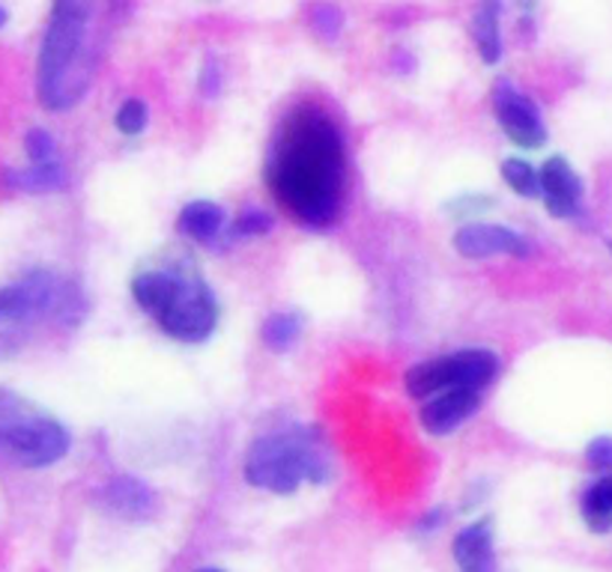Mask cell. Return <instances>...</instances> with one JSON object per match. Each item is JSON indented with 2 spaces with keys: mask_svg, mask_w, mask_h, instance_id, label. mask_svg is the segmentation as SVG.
Here are the masks:
<instances>
[{
  "mask_svg": "<svg viewBox=\"0 0 612 572\" xmlns=\"http://www.w3.org/2000/svg\"><path fill=\"white\" fill-rule=\"evenodd\" d=\"M216 319H218L216 298L209 296L207 286L183 284L177 301H174V305L167 307L165 314L159 317V326L165 328L171 338L198 343V340H207L209 334H212Z\"/></svg>",
  "mask_w": 612,
  "mask_h": 572,
  "instance_id": "obj_6",
  "label": "cell"
},
{
  "mask_svg": "<svg viewBox=\"0 0 612 572\" xmlns=\"http://www.w3.org/2000/svg\"><path fill=\"white\" fill-rule=\"evenodd\" d=\"M312 28L317 31V36H323V40L329 42L335 40L338 33H341L343 28V15L338 7H332V3H320V7H314L312 10Z\"/></svg>",
  "mask_w": 612,
  "mask_h": 572,
  "instance_id": "obj_21",
  "label": "cell"
},
{
  "mask_svg": "<svg viewBox=\"0 0 612 572\" xmlns=\"http://www.w3.org/2000/svg\"><path fill=\"white\" fill-rule=\"evenodd\" d=\"M179 233L188 239H198V242H209L212 235H218V230L225 227V212L221 206L209 204V200H198V204H188L179 212Z\"/></svg>",
  "mask_w": 612,
  "mask_h": 572,
  "instance_id": "obj_16",
  "label": "cell"
},
{
  "mask_svg": "<svg viewBox=\"0 0 612 572\" xmlns=\"http://www.w3.org/2000/svg\"><path fill=\"white\" fill-rule=\"evenodd\" d=\"M69 436L54 420H21L0 429V453L24 469H45L66 457Z\"/></svg>",
  "mask_w": 612,
  "mask_h": 572,
  "instance_id": "obj_5",
  "label": "cell"
},
{
  "mask_svg": "<svg viewBox=\"0 0 612 572\" xmlns=\"http://www.w3.org/2000/svg\"><path fill=\"white\" fill-rule=\"evenodd\" d=\"M302 334V317L299 314H275L266 319L263 326V343L272 352H291Z\"/></svg>",
  "mask_w": 612,
  "mask_h": 572,
  "instance_id": "obj_18",
  "label": "cell"
},
{
  "mask_svg": "<svg viewBox=\"0 0 612 572\" xmlns=\"http://www.w3.org/2000/svg\"><path fill=\"white\" fill-rule=\"evenodd\" d=\"M218 90H221V66H218V61L209 57L204 72H200V92L212 99V96H218Z\"/></svg>",
  "mask_w": 612,
  "mask_h": 572,
  "instance_id": "obj_26",
  "label": "cell"
},
{
  "mask_svg": "<svg viewBox=\"0 0 612 572\" xmlns=\"http://www.w3.org/2000/svg\"><path fill=\"white\" fill-rule=\"evenodd\" d=\"M540 197L556 218H571V215L580 212V176L573 174L571 164L559 155L547 158V164L540 167Z\"/></svg>",
  "mask_w": 612,
  "mask_h": 572,
  "instance_id": "obj_10",
  "label": "cell"
},
{
  "mask_svg": "<svg viewBox=\"0 0 612 572\" xmlns=\"http://www.w3.org/2000/svg\"><path fill=\"white\" fill-rule=\"evenodd\" d=\"M245 477L251 486L270 490L275 495H291L299 490L302 481H326L329 469L305 432H278V436H263L251 444Z\"/></svg>",
  "mask_w": 612,
  "mask_h": 572,
  "instance_id": "obj_3",
  "label": "cell"
},
{
  "mask_svg": "<svg viewBox=\"0 0 612 572\" xmlns=\"http://www.w3.org/2000/svg\"><path fill=\"white\" fill-rule=\"evenodd\" d=\"M610 251H612V245H610Z\"/></svg>",
  "mask_w": 612,
  "mask_h": 572,
  "instance_id": "obj_29",
  "label": "cell"
},
{
  "mask_svg": "<svg viewBox=\"0 0 612 572\" xmlns=\"http://www.w3.org/2000/svg\"><path fill=\"white\" fill-rule=\"evenodd\" d=\"M61 305V284L52 275H33L0 293V319H33Z\"/></svg>",
  "mask_w": 612,
  "mask_h": 572,
  "instance_id": "obj_8",
  "label": "cell"
},
{
  "mask_svg": "<svg viewBox=\"0 0 612 572\" xmlns=\"http://www.w3.org/2000/svg\"><path fill=\"white\" fill-rule=\"evenodd\" d=\"M94 0H54L52 21L40 52V99L52 111H66L90 84L87 21Z\"/></svg>",
  "mask_w": 612,
  "mask_h": 572,
  "instance_id": "obj_2",
  "label": "cell"
},
{
  "mask_svg": "<svg viewBox=\"0 0 612 572\" xmlns=\"http://www.w3.org/2000/svg\"><path fill=\"white\" fill-rule=\"evenodd\" d=\"M496 373V355L488 349H467L457 355L436 358L406 373V391L413 397H434L439 391L481 388Z\"/></svg>",
  "mask_w": 612,
  "mask_h": 572,
  "instance_id": "obj_4",
  "label": "cell"
},
{
  "mask_svg": "<svg viewBox=\"0 0 612 572\" xmlns=\"http://www.w3.org/2000/svg\"><path fill=\"white\" fill-rule=\"evenodd\" d=\"M502 176L505 183L523 197H538L540 195V174H535V167L529 162H520V158H509L502 164Z\"/></svg>",
  "mask_w": 612,
  "mask_h": 572,
  "instance_id": "obj_19",
  "label": "cell"
},
{
  "mask_svg": "<svg viewBox=\"0 0 612 572\" xmlns=\"http://www.w3.org/2000/svg\"><path fill=\"white\" fill-rule=\"evenodd\" d=\"M582 519L594 534L612 531V474L582 495Z\"/></svg>",
  "mask_w": 612,
  "mask_h": 572,
  "instance_id": "obj_17",
  "label": "cell"
},
{
  "mask_svg": "<svg viewBox=\"0 0 612 572\" xmlns=\"http://www.w3.org/2000/svg\"><path fill=\"white\" fill-rule=\"evenodd\" d=\"M455 561L463 572H490L493 563V525L481 519L457 534Z\"/></svg>",
  "mask_w": 612,
  "mask_h": 572,
  "instance_id": "obj_13",
  "label": "cell"
},
{
  "mask_svg": "<svg viewBox=\"0 0 612 572\" xmlns=\"http://www.w3.org/2000/svg\"><path fill=\"white\" fill-rule=\"evenodd\" d=\"M3 24H7V10L0 7V28H3Z\"/></svg>",
  "mask_w": 612,
  "mask_h": 572,
  "instance_id": "obj_27",
  "label": "cell"
},
{
  "mask_svg": "<svg viewBox=\"0 0 612 572\" xmlns=\"http://www.w3.org/2000/svg\"><path fill=\"white\" fill-rule=\"evenodd\" d=\"M117 129L123 134H141L146 129V105L138 99L123 102V108L117 111Z\"/></svg>",
  "mask_w": 612,
  "mask_h": 572,
  "instance_id": "obj_22",
  "label": "cell"
},
{
  "mask_svg": "<svg viewBox=\"0 0 612 572\" xmlns=\"http://www.w3.org/2000/svg\"><path fill=\"white\" fill-rule=\"evenodd\" d=\"M183 284L186 280L167 275V272H144V275H138L132 280V296H135V301L144 307L146 314H153L159 319L167 307L177 301Z\"/></svg>",
  "mask_w": 612,
  "mask_h": 572,
  "instance_id": "obj_14",
  "label": "cell"
},
{
  "mask_svg": "<svg viewBox=\"0 0 612 572\" xmlns=\"http://www.w3.org/2000/svg\"><path fill=\"white\" fill-rule=\"evenodd\" d=\"M278 200L305 224H326L338 212L343 185V146L329 117L302 108L284 123L270 162Z\"/></svg>",
  "mask_w": 612,
  "mask_h": 572,
  "instance_id": "obj_1",
  "label": "cell"
},
{
  "mask_svg": "<svg viewBox=\"0 0 612 572\" xmlns=\"http://www.w3.org/2000/svg\"><path fill=\"white\" fill-rule=\"evenodd\" d=\"M272 230V218L266 212H245L239 215L233 224V235H263Z\"/></svg>",
  "mask_w": 612,
  "mask_h": 572,
  "instance_id": "obj_24",
  "label": "cell"
},
{
  "mask_svg": "<svg viewBox=\"0 0 612 572\" xmlns=\"http://www.w3.org/2000/svg\"><path fill=\"white\" fill-rule=\"evenodd\" d=\"M204 572H221V570H204Z\"/></svg>",
  "mask_w": 612,
  "mask_h": 572,
  "instance_id": "obj_28",
  "label": "cell"
},
{
  "mask_svg": "<svg viewBox=\"0 0 612 572\" xmlns=\"http://www.w3.org/2000/svg\"><path fill=\"white\" fill-rule=\"evenodd\" d=\"M455 248L469 260H481V256H526L529 254V245L526 239L509 227L499 224H469L463 230H457L455 235Z\"/></svg>",
  "mask_w": 612,
  "mask_h": 572,
  "instance_id": "obj_9",
  "label": "cell"
},
{
  "mask_svg": "<svg viewBox=\"0 0 612 572\" xmlns=\"http://www.w3.org/2000/svg\"><path fill=\"white\" fill-rule=\"evenodd\" d=\"M499 19H502V0H481L472 19V33L476 45L484 63H499L502 57V33H499Z\"/></svg>",
  "mask_w": 612,
  "mask_h": 572,
  "instance_id": "obj_15",
  "label": "cell"
},
{
  "mask_svg": "<svg viewBox=\"0 0 612 572\" xmlns=\"http://www.w3.org/2000/svg\"><path fill=\"white\" fill-rule=\"evenodd\" d=\"M478 409V394L472 388H451L442 391L439 397L427 399V406L422 409V424L427 432L434 436H446L451 429H457L463 420Z\"/></svg>",
  "mask_w": 612,
  "mask_h": 572,
  "instance_id": "obj_11",
  "label": "cell"
},
{
  "mask_svg": "<svg viewBox=\"0 0 612 572\" xmlns=\"http://www.w3.org/2000/svg\"><path fill=\"white\" fill-rule=\"evenodd\" d=\"M586 460L592 462L598 471H612V439L610 436L594 439L592 444L586 448Z\"/></svg>",
  "mask_w": 612,
  "mask_h": 572,
  "instance_id": "obj_25",
  "label": "cell"
},
{
  "mask_svg": "<svg viewBox=\"0 0 612 572\" xmlns=\"http://www.w3.org/2000/svg\"><path fill=\"white\" fill-rule=\"evenodd\" d=\"M105 507L129 521H144L156 513V495L135 477H117L105 490Z\"/></svg>",
  "mask_w": 612,
  "mask_h": 572,
  "instance_id": "obj_12",
  "label": "cell"
},
{
  "mask_svg": "<svg viewBox=\"0 0 612 572\" xmlns=\"http://www.w3.org/2000/svg\"><path fill=\"white\" fill-rule=\"evenodd\" d=\"M12 183L24 188V191H48V188H57L63 185V170L61 164H33L31 170L24 174H12Z\"/></svg>",
  "mask_w": 612,
  "mask_h": 572,
  "instance_id": "obj_20",
  "label": "cell"
},
{
  "mask_svg": "<svg viewBox=\"0 0 612 572\" xmlns=\"http://www.w3.org/2000/svg\"><path fill=\"white\" fill-rule=\"evenodd\" d=\"M28 155H31L33 164H54L57 158V150H54V141L52 134L45 132V129H33L28 134Z\"/></svg>",
  "mask_w": 612,
  "mask_h": 572,
  "instance_id": "obj_23",
  "label": "cell"
},
{
  "mask_svg": "<svg viewBox=\"0 0 612 572\" xmlns=\"http://www.w3.org/2000/svg\"><path fill=\"white\" fill-rule=\"evenodd\" d=\"M493 105H496V117L505 134L517 146H526V150H535L540 143L547 141V129L540 123V113L535 108L532 99H526L523 92L514 90L511 81H496L493 87Z\"/></svg>",
  "mask_w": 612,
  "mask_h": 572,
  "instance_id": "obj_7",
  "label": "cell"
}]
</instances>
